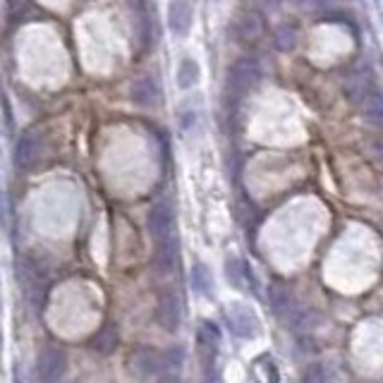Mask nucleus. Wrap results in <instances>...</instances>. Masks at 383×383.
<instances>
[{
  "label": "nucleus",
  "mask_w": 383,
  "mask_h": 383,
  "mask_svg": "<svg viewBox=\"0 0 383 383\" xmlns=\"http://www.w3.org/2000/svg\"><path fill=\"white\" fill-rule=\"evenodd\" d=\"M17 280L22 285V292L27 295L29 302L41 304L43 295H46V278L39 271L36 263H31L29 259H20L17 261Z\"/></svg>",
  "instance_id": "1"
},
{
  "label": "nucleus",
  "mask_w": 383,
  "mask_h": 383,
  "mask_svg": "<svg viewBox=\"0 0 383 383\" xmlns=\"http://www.w3.org/2000/svg\"><path fill=\"white\" fill-rule=\"evenodd\" d=\"M67 372V355L65 350L58 348V345H48V348L41 350L39 355V364H36V374H39L41 381L53 383L60 381Z\"/></svg>",
  "instance_id": "2"
},
{
  "label": "nucleus",
  "mask_w": 383,
  "mask_h": 383,
  "mask_svg": "<svg viewBox=\"0 0 383 383\" xmlns=\"http://www.w3.org/2000/svg\"><path fill=\"white\" fill-rule=\"evenodd\" d=\"M259 79H261V67H259V62L252 58L237 60L228 72V86L232 93L249 91Z\"/></svg>",
  "instance_id": "3"
},
{
  "label": "nucleus",
  "mask_w": 383,
  "mask_h": 383,
  "mask_svg": "<svg viewBox=\"0 0 383 383\" xmlns=\"http://www.w3.org/2000/svg\"><path fill=\"white\" fill-rule=\"evenodd\" d=\"M149 232L156 242L163 240H173L175 237V213L168 204H156L152 211H149Z\"/></svg>",
  "instance_id": "4"
},
{
  "label": "nucleus",
  "mask_w": 383,
  "mask_h": 383,
  "mask_svg": "<svg viewBox=\"0 0 383 383\" xmlns=\"http://www.w3.org/2000/svg\"><path fill=\"white\" fill-rule=\"evenodd\" d=\"M268 302H271V309L278 319L287 324H297L299 321V309L297 302H295V295L287 290L285 285H271L268 290Z\"/></svg>",
  "instance_id": "5"
},
{
  "label": "nucleus",
  "mask_w": 383,
  "mask_h": 383,
  "mask_svg": "<svg viewBox=\"0 0 383 383\" xmlns=\"http://www.w3.org/2000/svg\"><path fill=\"white\" fill-rule=\"evenodd\" d=\"M41 156V137L39 132H24L15 144V166L20 171H29Z\"/></svg>",
  "instance_id": "6"
},
{
  "label": "nucleus",
  "mask_w": 383,
  "mask_h": 383,
  "mask_svg": "<svg viewBox=\"0 0 383 383\" xmlns=\"http://www.w3.org/2000/svg\"><path fill=\"white\" fill-rule=\"evenodd\" d=\"M228 324H230L232 333H235V336H240V338L259 336V316H256L249 307H242V304L230 307Z\"/></svg>",
  "instance_id": "7"
},
{
  "label": "nucleus",
  "mask_w": 383,
  "mask_h": 383,
  "mask_svg": "<svg viewBox=\"0 0 383 383\" xmlns=\"http://www.w3.org/2000/svg\"><path fill=\"white\" fill-rule=\"evenodd\" d=\"M263 17H261V10H249V12H242L240 17L235 20V36L237 41L242 43H252V41H259L263 36Z\"/></svg>",
  "instance_id": "8"
},
{
  "label": "nucleus",
  "mask_w": 383,
  "mask_h": 383,
  "mask_svg": "<svg viewBox=\"0 0 383 383\" xmlns=\"http://www.w3.org/2000/svg\"><path fill=\"white\" fill-rule=\"evenodd\" d=\"M156 319L168 333H175L180 328V299L173 290H163L159 297V309H156Z\"/></svg>",
  "instance_id": "9"
},
{
  "label": "nucleus",
  "mask_w": 383,
  "mask_h": 383,
  "mask_svg": "<svg viewBox=\"0 0 383 383\" xmlns=\"http://www.w3.org/2000/svg\"><path fill=\"white\" fill-rule=\"evenodd\" d=\"M197 343H199V353H202L204 364L211 367V364L216 362L218 343H221V331H218V326L211 321H204L197 331Z\"/></svg>",
  "instance_id": "10"
},
{
  "label": "nucleus",
  "mask_w": 383,
  "mask_h": 383,
  "mask_svg": "<svg viewBox=\"0 0 383 383\" xmlns=\"http://www.w3.org/2000/svg\"><path fill=\"white\" fill-rule=\"evenodd\" d=\"M132 367L142 376H159L166 372V353H156V350L142 348L132 355Z\"/></svg>",
  "instance_id": "11"
},
{
  "label": "nucleus",
  "mask_w": 383,
  "mask_h": 383,
  "mask_svg": "<svg viewBox=\"0 0 383 383\" xmlns=\"http://www.w3.org/2000/svg\"><path fill=\"white\" fill-rule=\"evenodd\" d=\"M178 261H180V252H178V240H163V242H156V249H154V268L156 273L161 275H168L178 268Z\"/></svg>",
  "instance_id": "12"
},
{
  "label": "nucleus",
  "mask_w": 383,
  "mask_h": 383,
  "mask_svg": "<svg viewBox=\"0 0 383 383\" xmlns=\"http://www.w3.org/2000/svg\"><path fill=\"white\" fill-rule=\"evenodd\" d=\"M130 96H132V101L137 105H142V108H154V105L161 101V89L154 77L144 74V77L135 79V84H132V89H130Z\"/></svg>",
  "instance_id": "13"
},
{
  "label": "nucleus",
  "mask_w": 383,
  "mask_h": 383,
  "mask_svg": "<svg viewBox=\"0 0 383 383\" xmlns=\"http://www.w3.org/2000/svg\"><path fill=\"white\" fill-rule=\"evenodd\" d=\"M168 27L175 36H185L192 27V5L190 0H173L168 8Z\"/></svg>",
  "instance_id": "14"
},
{
  "label": "nucleus",
  "mask_w": 383,
  "mask_h": 383,
  "mask_svg": "<svg viewBox=\"0 0 383 383\" xmlns=\"http://www.w3.org/2000/svg\"><path fill=\"white\" fill-rule=\"evenodd\" d=\"M362 108H364V118H367L369 122L379 125L383 127V93L372 89L367 93V98L362 101Z\"/></svg>",
  "instance_id": "15"
},
{
  "label": "nucleus",
  "mask_w": 383,
  "mask_h": 383,
  "mask_svg": "<svg viewBox=\"0 0 383 383\" xmlns=\"http://www.w3.org/2000/svg\"><path fill=\"white\" fill-rule=\"evenodd\" d=\"M273 48L280 53H290L297 48V29L287 27V24H282L273 31Z\"/></svg>",
  "instance_id": "16"
},
{
  "label": "nucleus",
  "mask_w": 383,
  "mask_h": 383,
  "mask_svg": "<svg viewBox=\"0 0 383 383\" xmlns=\"http://www.w3.org/2000/svg\"><path fill=\"white\" fill-rule=\"evenodd\" d=\"M199 81V65L192 58H185L178 67V86L180 89H192Z\"/></svg>",
  "instance_id": "17"
},
{
  "label": "nucleus",
  "mask_w": 383,
  "mask_h": 383,
  "mask_svg": "<svg viewBox=\"0 0 383 383\" xmlns=\"http://www.w3.org/2000/svg\"><path fill=\"white\" fill-rule=\"evenodd\" d=\"M115 345H118V331L113 328V326H105V328L98 333V336H93V341H91V348L101 355L113 353Z\"/></svg>",
  "instance_id": "18"
},
{
  "label": "nucleus",
  "mask_w": 383,
  "mask_h": 383,
  "mask_svg": "<svg viewBox=\"0 0 383 383\" xmlns=\"http://www.w3.org/2000/svg\"><path fill=\"white\" fill-rule=\"evenodd\" d=\"M192 287L199 295L211 292V271L204 266V263H197V266L192 268Z\"/></svg>",
  "instance_id": "19"
},
{
  "label": "nucleus",
  "mask_w": 383,
  "mask_h": 383,
  "mask_svg": "<svg viewBox=\"0 0 383 383\" xmlns=\"http://www.w3.org/2000/svg\"><path fill=\"white\" fill-rule=\"evenodd\" d=\"M225 278L232 287H237V290H242L244 287V278H247V268L242 266V261L237 259H230L225 263Z\"/></svg>",
  "instance_id": "20"
},
{
  "label": "nucleus",
  "mask_w": 383,
  "mask_h": 383,
  "mask_svg": "<svg viewBox=\"0 0 383 383\" xmlns=\"http://www.w3.org/2000/svg\"><path fill=\"white\" fill-rule=\"evenodd\" d=\"M369 91H372V86L367 84V79H364L362 74L350 77V81H348V98H353L355 103H362L364 98H367Z\"/></svg>",
  "instance_id": "21"
},
{
  "label": "nucleus",
  "mask_w": 383,
  "mask_h": 383,
  "mask_svg": "<svg viewBox=\"0 0 383 383\" xmlns=\"http://www.w3.org/2000/svg\"><path fill=\"white\" fill-rule=\"evenodd\" d=\"M252 5L256 10H273L280 5V0H252Z\"/></svg>",
  "instance_id": "22"
},
{
  "label": "nucleus",
  "mask_w": 383,
  "mask_h": 383,
  "mask_svg": "<svg viewBox=\"0 0 383 383\" xmlns=\"http://www.w3.org/2000/svg\"><path fill=\"white\" fill-rule=\"evenodd\" d=\"M374 147H376V154H379V159H381V163H383V139L376 142Z\"/></svg>",
  "instance_id": "23"
}]
</instances>
